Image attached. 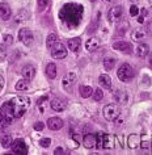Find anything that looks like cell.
I'll use <instances>...</instances> for the list:
<instances>
[{"label": "cell", "instance_id": "obj_20", "mask_svg": "<svg viewBox=\"0 0 152 155\" xmlns=\"http://www.w3.org/2000/svg\"><path fill=\"white\" fill-rule=\"evenodd\" d=\"M113 49H115V50H119V51L126 53V51H130V49H131V44H130V42H126V41L114 42V44H113Z\"/></svg>", "mask_w": 152, "mask_h": 155}, {"label": "cell", "instance_id": "obj_7", "mask_svg": "<svg viewBox=\"0 0 152 155\" xmlns=\"http://www.w3.org/2000/svg\"><path fill=\"white\" fill-rule=\"evenodd\" d=\"M122 13H123V8L121 5H115V7H112L108 12V20L110 22H115V21H119L121 17H122Z\"/></svg>", "mask_w": 152, "mask_h": 155}, {"label": "cell", "instance_id": "obj_43", "mask_svg": "<svg viewBox=\"0 0 152 155\" xmlns=\"http://www.w3.org/2000/svg\"><path fill=\"white\" fill-rule=\"evenodd\" d=\"M46 100H47V96H44V97H41V99H40V101H38V104H41L42 101H46Z\"/></svg>", "mask_w": 152, "mask_h": 155}, {"label": "cell", "instance_id": "obj_18", "mask_svg": "<svg viewBox=\"0 0 152 155\" xmlns=\"http://www.w3.org/2000/svg\"><path fill=\"white\" fill-rule=\"evenodd\" d=\"M67 46L70 48V50H71L72 53H79L80 46H81V40L79 37L77 38H70V40L67 41Z\"/></svg>", "mask_w": 152, "mask_h": 155}, {"label": "cell", "instance_id": "obj_41", "mask_svg": "<svg viewBox=\"0 0 152 155\" xmlns=\"http://www.w3.org/2000/svg\"><path fill=\"white\" fill-rule=\"evenodd\" d=\"M147 30H148L150 34H152V21H150V24L147 25Z\"/></svg>", "mask_w": 152, "mask_h": 155}, {"label": "cell", "instance_id": "obj_19", "mask_svg": "<svg viewBox=\"0 0 152 155\" xmlns=\"http://www.w3.org/2000/svg\"><path fill=\"white\" fill-rule=\"evenodd\" d=\"M102 149L105 150H110L114 147V137L112 134H104L102 137Z\"/></svg>", "mask_w": 152, "mask_h": 155}, {"label": "cell", "instance_id": "obj_11", "mask_svg": "<svg viewBox=\"0 0 152 155\" xmlns=\"http://www.w3.org/2000/svg\"><path fill=\"white\" fill-rule=\"evenodd\" d=\"M21 75L26 80H32L34 78V75H36V68H34V66H32V64L24 66L21 70Z\"/></svg>", "mask_w": 152, "mask_h": 155}, {"label": "cell", "instance_id": "obj_4", "mask_svg": "<svg viewBox=\"0 0 152 155\" xmlns=\"http://www.w3.org/2000/svg\"><path fill=\"white\" fill-rule=\"evenodd\" d=\"M119 114H121V108L117 104H108L104 108V117L108 121H114Z\"/></svg>", "mask_w": 152, "mask_h": 155}, {"label": "cell", "instance_id": "obj_16", "mask_svg": "<svg viewBox=\"0 0 152 155\" xmlns=\"http://www.w3.org/2000/svg\"><path fill=\"white\" fill-rule=\"evenodd\" d=\"M99 84L105 90H110L112 88V78L108 74H101L99 76Z\"/></svg>", "mask_w": 152, "mask_h": 155}, {"label": "cell", "instance_id": "obj_13", "mask_svg": "<svg viewBox=\"0 0 152 155\" xmlns=\"http://www.w3.org/2000/svg\"><path fill=\"white\" fill-rule=\"evenodd\" d=\"M50 107H51L53 110H55V112L59 113V112H63L66 109V103L63 101V100L55 97V99L51 100V103H50Z\"/></svg>", "mask_w": 152, "mask_h": 155}, {"label": "cell", "instance_id": "obj_32", "mask_svg": "<svg viewBox=\"0 0 152 155\" xmlns=\"http://www.w3.org/2000/svg\"><path fill=\"white\" fill-rule=\"evenodd\" d=\"M92 96H93V100H95V101H100V100H102L104 94H102V91H101L100 88H97V90L92 94Z\"/></svg>", "mask_w": 152, "mask_h": 155}, {"label": "cell", "instance_id": "obj_5", "mask_svg": "<svg viewBox=\"0 0 152 155\" xmlns=\"http://www.w3.org/2000/svg\"><path fill=\"white\" fill-rule=\"evenodd\" d=\"M51 57L55 58V59H63V58L67 57V49L62 42L58 41L51 48Z\"/></svg>", "mask_w": 152, "mask_h": 155}, {"label": "cell", "instance_id": "obj_15", "mask_svg": "<svg viewBox=\"0 0 152 155\" xmlns=\"http://www.w3.org/2000/svg\"><path fill=\"white\" fill-rule=\"evenodd\" d=\"M127 146L130 147V149H132V150L139 149V147H140V137H139L138 134L128 135V138H127Z\"/></svg>", "mask_w": 152, "mask_h": 155}, {"label": "cell", "instance_id": "obj_14", "mask_svg": "<svg viewBox=\"0 0 152 155\" xmlns=\"http://www.w3.org/2000/svg\"><path fill=\"white\" fill-rule=\"evenodd\" d=\"M47 126L51 130H60L63 127V121L59 117H51L47 120Z\"/></svg>", "mask_w": 152, "mask_h": 155}, {"label": "cell", "instance_id": "obj_9", "mask_svg": "<svg viewBox=\"0 0 152 155\" xmlns=\"http://www.w3.org/2000/svg\"><path fill=\"white\" fill-rule=\"evenodd\" d=\"M76 82V74L75 72H68L63 76V80H62V84H63V88L64 90L70 91L72 88V86L75 84Z\"/></svg>", "mask_w": 152, "mask_h": 155}, {"label": "cell", "instance_id": "obj_25", "mask_svg": "<svg viewBox=\"0 0 152 155\" xmlns=\"http://www.w3.org/2000/svg\"><path fill=\"white\" fill-rule=\"evenodd\" d=\"M46 74L50 79H55L57 78V66L55 63H49L46 66Z\"/></svg>", "mask_w": 152, "mask_h": 155}, {"label": "cell", "instance_id": "obj_8", "mask_svg": "<svg viewBox=\"0 0 152 155\" xmlns=\"http://www.w3.org/2000/svg\"><path fill=\"white\" fill-rule=\"evenodd\" d=\"M12 151L18 155L28 154V146L24 142V139H16L15 142H12Z\"/></svg>", "mask_w": 152, "mask_h": 155}, {"label": "cell", "instance_id": "obj_21", "mask_svg": "<svg viewBox=\"0 0 152 155\" xmlns=\"http://www.w3.org/2000/svg\"><path fill=\"white\" fill-rule=\"evenodd\" d=\"M146 37H147V33L144 32L143 29H136V30H134V32H132V34H131V40H132V41H136V42L143 41Z\"/></svg>", "mask_w": 152, "mask_h": 155}, {"label": "cell", "instance_id": "obj_30", "mask_svg": "<svg viewBox=\"0 0 152 155\" xmlns=\"http://www.w3.org/2000/svg\"><path fill=\"white\" fill-rule=\"evenodd\" d=\"M29 80H26V79H22V80H18V82L16 83V90L17 91H25V90H28V87H29Z\"/></svg>", "mask_w": 152, "mask_h": 155}, {"label": "cell", "instance_id": "obj_35", "mask_svg": "<svg viewBox=\"0 0 152 155\" xmlns=\"http://www.w3.org/2000/svg\"><path fill=\"white\" fill-rule=\"evenodd\" d=\"M102 137H104V133H99V134H96L97 147H101V146H102Z\"/></svg>", "mask_w": 152, "mask_h": 155}, {"label": "cell", "instance_id": "obj_27", "mask_svg": "<svg viewBox=\"0 0 152 155\" xmlns=\"http://www.w3.org/2000/svg\"><path fill=\"white\" fill-rule=\"evenodd\" d=\"M80 95H81V97H84V99H87V97H91L92 94H93V90L89 86H80Z\"/></svg>", "mask_w": 152, "mask_h": 155}, {"label": "cell", "instance_id": "obj_38", "mask_svg": "<svg viewBox=\"0 0 152 155\" xmlns=\"http://www.w3.org/2000/svg\"><path fill=\"white\" fill-rule=\"evenodd\" d=\"M47 3H49V0H38V7H40V9L46 8Z\"/></svg>", "mask_w": 152, "mask_h": 155}, {"label": "cell", "instance_id": "obj_31", "mask_svg": "<svg viewBox=\"0 0 152 155\" xmlns=\"http://www.w3.org/2000/svg\"><path fill=\"white\" fill-rule=\"evenodd\" d=\"M0 142H2L3 147H9V146H12V137L11 135H3L0 138Z\"/></svg>", "mask_w": 152, "mask_h": 155}, {"label": "cell", "instance_id": "obj_10", "mask_svg": "<svg viewBox=\"0 0 152 155\" xmlns=\"http://www.w3.org/2000/svg\"><path fill=\"white\" fill-rule=\"evenodd\" d=\"M83 145L85 149H95L97 146V142H96V134H85L84 138H83Z\"/></svg>", "mask_w": 152, "mask_h": 155}, {"label": "cell", "instance_id": "obj_23", "mask_svg": "<svg viewBox=\"0 0 152 155\" xmlns=\"http://www.w3.org/2000/svg\"><path fill=\"white\" fill-rule=\"evenodd\" d=\"M148 53H150V48H148V45H146V44H139L138 46H136V54H138V57L144 58Z\"/></svg>", "mask_w": 152, "mask_h": 155}, {"label": "cell", "instance_id": "obj_12", "mask_svg": "<svg viewBox=\"0 0 152 155\" xmlns=\"http://www.w3.org/2000/svg\"><path fill=\"white\" fill-rule=\"evenodd\" d=\"M114 99L118 101V104L121 105H126L128 101V94L125 90H117L114 94Z\"/></svg>", "mask_w": 152, "mask_h": 155}, {"label": "cell", "instance_id": "obj_22", "mask_svg": "<svg viewBox=\"0 0 152 155\" xmlns=\"http://www.w3.org/2000/svg\"><path fill=\"white\" fill-rule=\"evenodd\" d=\"M99 45H100L99 40H97L96 37H91V38H89V40L87 41V45H85V48H87L88 51H95V50L99 48Z\"/></svg>", "mask_w": 152, "mask_h": 155}, {"label": "cell", "instance_id": "obj_40", "mask_svg": "<svg viewBox=\"0 0 152 155\" xmlns=\"http://www.w3.org/2000/svg\"><path fill=\"white\" fill-rule=\"evenodd\" d=\"M4 84H5L4 78H3L2 75H0V92H2V91H3V88H4Z\"/></svg>", "mask_w": 152, "mask_h": 155}, {"label": "cell", "instance_id": "obj_47", "mask_svg": "<svg viewBox=\"0 0 152 155\" xmlns=\"http://www.w3.org/2000/svg\"><path fill=\"white\" fill-rule=\"evenodd\" d=\"M151 67H152V61H151Z\"/></svg>", "mask_w": 152, "mask_h": 155}, {"label": "cell", "instance_id": "obj_29", "mask_svg": "<svg viewBox=\"0 0 152 155\" xmlns=\"http://www.w3.org/2000/svg\"><path fill=\"white\" fill-rule=\"evenodd\" d=\"M59 41V38H58V36L55 33H53V34H50V36L47 37V40H46V46H47L49 49H51L54 45L57 44V42Z\"/></svg>", "mask_w": 152, "mask_h": 155}, {"label": "cell", "instance_id": "obj_48", "mask_svg": "<svg viewBox=\"0 0 152 155\" xmlns=\"http://www.w3.org/2000/svg\"><path fill=\"white\" fill-rule=\"evenodd\" d=\"M131 2H136V0H131Z\"/></svg>", "mask_w": 152, "mask_h": 155}, {"label": "cell", "instance_id": "obj_34", "mask_svg": "<svg viewBox=\"0 0 152 155\" xmlns=\"http://www.w3.org/2000/svg\"><path fill=\"white\" fill-rule=\"evenodd\" d=\"M5 57H7V49H5V45H3L0 46V61L5 59Z\"/></svg>", "mask_w": 152, "mask_h": 155}, {"label": "cell", "instance_id": "obj_28", "mask_svg": "<svg viewBox=\"0 0 152 155\" xmlns=\"http://www.w3.org/2000/svg\"><path fill=\"white\" fill-rule=\"evenodd\" d=\"M114 66H115V59L114 58H112V57H106L104 59V67L106 71H110V70L114 68Z\"/></svg>", "mask_w": 152, "mask_h": 155}, {"label": "cell", "instance_id": "obj_45", "mask_svg": "<svg viewBox=\"0 0 152 155\" xmlns=\"http://www.w3.org/2000/svg\"><path fill=\"white\" fill-rule=\"evenodd\" d=\"M105 2H106V3H110V4H112V3H114V2H117V0H105Z\"/></svg>", "mask_w": 152, "mask_h": 155}, {"label": "cell", "instance_id": "obj_39", "mask_svg": "<svg viewBox=\"0 0 152 155\" xmlns=\"http://www.w3.org/2000/svg\"><path fill=\"white\" fill-rule=\"evenodd\" d=\"M12 42H13V37H11V36H4V45H5V46L11 45Z\"/></svg>", "mask_w": 152, "mask_h": 155}, {"label": "cell", "instance_id": "obj_46", "mask_svg": "<svg viewBox=\"0 0 152 155\" xmlns=\"http://www.w3.org/2000/svg\"><path fill=\"white\" fill-rule=\"evenodd\" d=\"M150 13H151V15H152V5H151V7H150Z\"/></svg>", "mask_w": 152, "mask_h": 155}, {"label": "cell", "instance_id": "obj_3", "mask_svg": "<svg viewBox=\"0 0 152 155\" xmlns=\"http://www.w3.org/2000/svg\"><path fill=\"white\" fill-rule=\"evenodd\" d=\"M134 68L131 67L128 63H123L121 67L118 68V74H117V76H118V79L121 82H130V80L134 78Z\"/></svg>", "mask_w": 152, "mask_h": 155}, {"label": "cell", "instance_id": "obj_44", "mask_svg": "<svg viewBox=\"0 0 152 155\" xmlns=\"http://www.w3.org/2000/svg\"><path fill=\"white\" fill-rule=\"evenodd\" d=\"M138 22H139V24H143V22H144V21H143V16H140V17L138 18Z\"/></svg>", "mask_w": 152, "mask_h": 155}, {"label": "cell", "instance_id": "obj_37", "mask_svg": "<svg viewBox=\"0 0 152 155\" xmlns=\"http://www.w3.org/2000/svg\"><path fill=\"white\" fill-rule=\"evenodd\" d=\"M44 127H45L44 122H36V124H34V130H37V131L44 130Z\"/></svg>", "mask_w": 152, "mask_h": 155}, {"label": "cell", "instance_id": "obj_36", "mask_svg": "<svg viewBox=\"0 0 152 155\" xmlns=\"http://www.w3.org/2000/svg\"><path fill=\"white\" fill-rule=\"evenodd\" d=\"M130 15H131V16H138V15H139V8H138V7H136V5H131Z\"/></svg>", "mask_w": 152, "mask_h": 155}, {"label": "cell", "instance_id": "obj_2", "mask_svg": "<svg viewBox=\"0 0 152 155\" xmlns=\"http://www.w3.org/2000/svg\"><path fill=\"white\" fill-rule=\"evenodd\" d=\"M83 5L75 4V3H70L66 4L59 12V18L66 24L68 28H75L80 24L81 17H83Z\"/></svg>", "mask_w": 152, "mask_h": 155}, {"label": "cell", "instance_id": "obj_6", "mask_svg": "<svg viewBox=\"0 0 152 155\" xmlns=\"http://www.w3.org/2000/svg\"><path fill=\"white\" fill-rule=\"evenodd\" d=\"M18 40H20L25 46H30L33 40H34L33 32L28 28H22L20 32H18Z\"/></svg>", "mask_w": 152, "mask_h": 155}, {"label": "cell", "instance_id": "obj_24", "mask_svg": "<svg viewBox=\"0 0 152 155\" xmlns=\"http://www.w3.org/2000/svg\"><path fill=\"white\" fill-rule=\"evenodd\" d=\"M29 17H30V15H29L28 11L21 9L20 12H18V13L16 15V17H15V21H16L17 24H20V22H24V21H26Z\"/></svg>", "mask_w": 152, "mask_h": 155}, {"label": "cell", "instance_id": "obj_49", "mask_svg": "<svg viewBox=\"0 0 152 155\" xmlns=\"http://www.w3.org/2000/svg\"><path fill=\"white\" fill-rule=\"evenodd\" d=\"M92 2H95V0H92Z\"/></svg>", "mask_w": 152, "mask_h": 155}, {"label": "cell", "instance_id": "obj_33", "mask_svg": "<svg viewBox=\"0 0 152 155\" xmlns=\"http://www.w3.org/2000/svg\"><path fill=\"white\" fill-rule=\"evenodd\" d=\"M50 143H51V139H50V138H42V139H40L41 147H45V149L50 146Z\"/></svg>", "mask_w": 152, "mask_h": 155}, {"label": "cell", "instance_id": "obj_26", "mask_svg": "<svg viewBox=\"0 0 152 155\" xmlns=\"http://www.w3.org/2000/svg\"><path fill=\"white\" fill-rule=\"evenodd\" d=\"M13 118L12 117H8V116H4V114H0V129H5L8 127L11 124H12Z\"/></svg>", "mask_w": 152, "mask_h": 155}, {"label": "cell", "instance_id": "obj_1", "mask_svg": "<svg viewBox=\"0 0 152 155\" xmlns=\"http://www.w3.org/2000/svg\"><path fill=\"white\" fill-rule=\"evenodd\" d=\"M29 105H30V100L28 96H17V97H13L12 100L7 101L3 105L0 114L8 116V117L12 118H20L29 109Z\"/></svg>", "mask_w": 152, "mask_h": 155}, {"label": "cell", "instance_id": "obj_17", "mask_svg": "<svg viewBox=\"0 0 152 155\" xmlns=\"http://www.w3.org/2000/svg\"><path fill=\"white\" fill-rule=\"evenodd\" d=\"M12 16V11L11 7L7 3H0V17L3 20H9V17Z\"/></svg>", "mask_w": 152, "mask_h": 155}, {"label": "cell", "instance_id": "obj_42", "mask_svg": "<svg viewBox=\"0 0 152 155\" xmlns=\"http://www.w3.org/2000/svg\"><path fill=\"white\" fill-rule=\"evenodd\" d=\"M64 151H63V149H62V147H58V149L54 151V154H63Z\"/></svg>", "mask_w": 152, "mask_h": 155}]
</instances>
